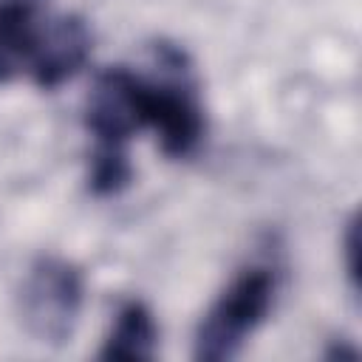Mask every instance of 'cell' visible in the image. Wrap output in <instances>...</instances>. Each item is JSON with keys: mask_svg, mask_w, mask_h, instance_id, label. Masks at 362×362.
Returning <instances> with one entry per match:
<instances>
[{"mask_svg": "<svg viewBox=\"0 0 362 362\" xmlns=\"http://www.w3.org/2000/svg\"><path fill=\"white\" fill-rule=\"evenodd\" d=\"M90 28L79 14H65L51 23L48 31L40 34L34 57H31V74L34 82L42 90H51L71 79L90 54Z\"/></svg>", "mask_w": 362, "mask_h": 362, "instance_id": "5b68a950", "label": "cell"}, {"mask_svg": "<svg viewBox=\"0 0 362 362\" xmlns=\"http://www.w3.org/2000/svg\"><path fill=\"white\" fill-rule=\"evenodd\" d=\"M85 297L82 272L62 257H37L20 288L25 331L42 345H65L74 337Z\"/></svg>", "mask_w": 362, "mask_h": 362, "instance_id": "3957f363", "label": "cell"}, {"mask_svg": "<svg viewBox=\"0 0 362 362\" xmlns=\"http://www.w3.org/2000/svg\"><path fill=\"white\" fill-rule=\"evenodd\" d=\"M85 124L96 144H127V139L147 124L144 79L122 65L105 68L88 93Z\"/></svg>", "mask_w": 362, "mask_h": 362, "instance_id": "277c9868", "label": "cell"}, {"mask_svg": "<svg viewBox=\"0 0 362 362\" xmlns=\"http://www.w3.org/2000/svg\"><path fill=\"white\" fill-rule=\"evenodd\" d=\"M345 263H348V277H351V286L356 291V218L348 221V232H345Z\"/></svg>", "mask_w": 362, "mask_h": 362, "instance_id": "9c48e42d", "label": "cell"}, {"mask_svg": "<svg viewBox=\"0 0 362 362\" xmlns=\"http://www.w3.org/2000/svg\"><path fill=\"white\" fill-rule=\"evenodd\" d=\"M156 345H158V328H156L153 311L144 303L130 300L119 308L116 322H113L99 356L102 359H124V362L153 359Z\"/></svg>", "mask_w": 362, "mask_h": 362, "instance_id": "8992f818", "label": "cell"}, {"mask_svg": "<svg viewBox=\"0 0 362 362\" xmlns=\"http://www.w3.org/2000/svg\"><path fill=\"white\" fill-rule=\"evenodd\" d=\"M156 65L158 79H144V110L147 124L158 130L161 150L173 158H184L195 153L204 139L206 122L195 93V79L189 71V59L173 42H156Z\"/></svg>", "mask_w": 362, "mask_h": 362, "instance_id": "6da1fadb", "label": "cell"}, {"mask_svg": "<svg viewBox=\"0 0 362 362\" xmlns=\"http://www.w3.org/2000/svg\"><path fill=\"white\" fill-rule=\"evenodd\" d=\"M133 181V167L124 144H96L88 170V187L93 195H116Z\"/></svg>", "mask_w": 362, "mask_h": 362, "instance_id": "ba28073f", "label": "cell"}, {"mask_svg": "<svg viewBox=\"0 0 362 362\" xmlns=\"http://www.w3.org/2000/svg\"><path fill=\"white\" fill-rule=\"evenodd\" d=\"M274 300V274L269 269H243L212 303L195 331V359L226 362L246 337L266 320Z\"/></svg>", "mask_w": 362, "mask_h": 362, "instance_id": "7a4b0ae2", "label": "cell"}, {"mask_svg": "<svg viewBox=\"0 0 362 362\" xmlns=\"http://www.w3.org/2000/svg\"><path fill=\"white\" fill-rule=\"evenodd\" d=\"M37 40L40 31L31 0H0V82L17 76V71L34 57Z\"/></svg>", "mask_w": 362, "mask_h": 362, "instance_id": "52a82bcc", "label": "cell"}]
</instances>
